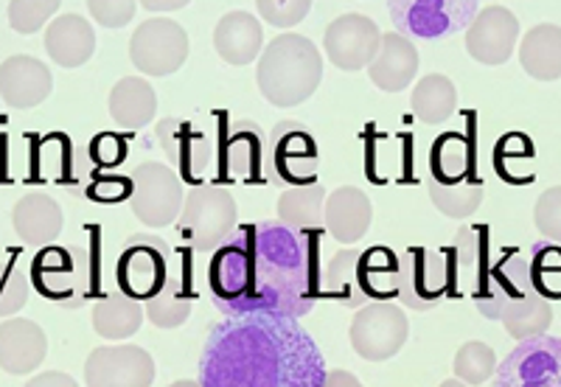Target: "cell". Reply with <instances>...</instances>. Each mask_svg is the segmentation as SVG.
<instances>
[{"label": "cell", "mask_w": 561, "mask_h": 387, "mask_svg": "<svg viewBox=\"0 0 561 387\" xmlns=\"http://www.w3.org/2000/svg\"><path fill=\"white\" fill-rule=\"evenodd\" d=\"M323 281L320 234L284 223L242 225L208 264V286L225 315L304 318L314 309Z\"/></svg>", "instance_id": "obj_1"}, {"label": "cell", "mask_w": 561, "mask_h": 387, "mask_svg": "<svg viewBox=\"0 0 561 387\" xmlns=\"http://www.w3.org/2000/svg\"><path fill=\"white\" fill-rule=\"evenodd\" d=\"M203 387H323L312 337L284 315H225L199 356Z\"/></svg>", "instance_id": "obj_2"}, {"label": "cell", "mask_w": 561, "mask_h": 387, "mask_svg": "<svg viewBox=\"0 0 561 387\" xmlns=\"http://www.w3.org/2000/svg\"><path fill=\"white\" fill-rule=\"evenodd\" d=\"M255 82L275 107H298L323 82V59L312 39L280 34L259 57Z\"/></svg>", "instance_id": "obj_3"}, {"label": "cell", "mask_w": 561, "mask_h": 387, "mask_svg": "<svg viewBox=\"0 0 561 387\" xmlns=\"http://www.w3.org/2000/svg\"><path fill=\"white\" fill-rule=\"evenodd\" d=\"M399 284V255L388 248L340 250L323 268L320 295L343 306H368L374 300H393Z\"/></svg>", "instance_id": "obj_4"}, {"label": "cell", "mask_w": 561, "mask_h": 387, "mask_svg": "<svg viewBox=\"0 0 561 387\" xmlns=\"http://www.w3.org/2000/svg\"><path fill=\"white\" fill-rule=\"evenodd\" d=\"M239 205L228 189L219 185H197L192 194H185L174 234L185 248L197 253H214L222 248L230 234L237 230Z\"/></svg>", "instance_id": "obj_5"}, {"label": "cell", "mask_w": 561, "mask_h": 387, "mask_svg": "<svg viewBox=\"0 0 561 387\" xmlns=\"http://www.w3.org/2000/svg\"><path fill=\"white\" fill-rule=\"evenodd\" d=\"M185 250H174L167 239L149 234L129 236V244L118 255V289L147 304L167 286Z\"/></svg>", "instance_id": "obj_6"}, {"label": "cell", "mask_w": 561, "mask_h": 387, "mask_svg": "<svg viewBox=\"0 0 561 387\" xmlns=\"http://www.w3.org/2000/svg\"><path fill=\"white\" fill-rule=\"evenodd\" d=\"M455 293V270L449 250L410 248L399 255L396 300L413 311H430L440 298Z\"/></svg>", "instance_id": "obj_7"}, {"label": "cell", "mask_w": 561, "mask_h": 387, "mask_svg": "<svg viewBox=\"0 0 561 387\" xmlns=\"http://www.w3.org/2000/svg\"><path fill=\"white\" fill-rule=\"evenodd\" d=\"M480 0H388L396 32L410 39H447L469 29Z\"/></svg>", "instance_id": "obj_8"}, {"label": "cell", "mask_w": 561, "mask_h": 387, "mask_svg": "<svg viewBox=\"0 0 561 387\" xmlns=\"http://www.w3.org/2000/svg\"><path fill=\"white\" fill-rule=\"evenodd\" d=\"M133 194H129V208L135 219L147 228H169L178 223L180 210L185 203L183 180L169 163L147 160L135 166L133 172Z\"/></svg>", "instance_id": "obj_9"}, {"label": "cell", "mask_w": 561, "mask_h": 387, "mask_svg": "<svg viewBox=\"0 0 561 387\" xmlns=\"http://www.w3.org/2000/svg\"><path fill=\"white\" fill-rule=\"evenodd\" d=\"M408 334L410 326L402 306H396L393 300H374L354 315L348 340L363 360L385 362L402 351Z\"/></svg>", "instance_id": "obj_10"}, {"label": "cell", "mask_w": 561, "mask_h": 387, "mask_svg": "<svg viewBox=\"0 0 561 387\" xmlns=\"http://www.w3.org/2000/svg\"><path fill=\"white\" fill-rule=\"evenodd\" d=\"M494 387H561V337H530L494 371Z\"/></svg>", "instance_id": "obj_11"}, {"label": "cell", "mask_w": 561, "mask_h": 387, "mask_svg": "<svg viewBox=\"0 0 561 387\" xmlns=\"http://www.w3.org/2000/svg\"><path fill=\"white\" fill-rule=\"evenodd\" d=\"M129 59L147 77H169L188 59V34L169 18L147 20L133 34Z\"/></svg>", "instance_id": "obj_12"}, {"label": "cell", "mask_w": 561, "mask_h": 387, "mask_svg": "<svg viewBox=\"0 0 561 387\" xmlns=\"http://www.w3.org/2000/svg\"><path fill=\"white\" fill-rule=\"evenodd\" d=\"M270 166L275 180L289 185L314 183L320 166L318 144L312 133L298 121H280L270 133Z\"/></svg>", "instance_id": "obj_13"}, {"label": "cell", "mask_w": 561, "mask_h": 387, "mask_svg": "<svg viewBox=\"0 0 561 387\" xmlns=\"http://www.w3.org/2000/svg\"><path fill=\"white\" fill-rule=\"evenodd\" d=\"M88 387H152L154 360L140 345H102L84 362Z\"/></svg>", "instance_id": "obj_14"}, {"label": "cell", "mask_w": 561, "mask_h": 387, "mask_svg": "<svg viewBox=\"0 0 561 387\" xmlns=\"http://www.w3.org/2000/svg\"><path fill=\"white\" fill-rule=\"evenodd\" d=\"M382 32L365 14H340L323 34L325 57L340 70H363L377 57Z\"/></svg>", "instance_id": "obj_15"}, {"label": "cell", "mask_w": 561, "mask_h": 387, "mask_svg": "<svg viewBox=\"0 0 561 387\" xmlns=\"http://www.w3.org/2000/svg\"><path fill=\"white\" fill-rule=\"evenodd\" d=\"M534 289V281H530V268L528 259L517 250H508L500 261H494L485 275L483 295L474 300L478 311L489 320H500L508 309H514L517 304H523L525 298H530Z\"/></svg>", "instance_id": "obj_16"}, {"label": "cell", "mask_w": 561, "mask_h": 387, "mask_svg": "<svg viewBox=\"0 0 561 387\" xmlns=\"http://www.w3.org/2000/svg\"><path fill=\"white\" fill-rule=\"evenodd\" d=\"M519 20L505 7H485L466 29V52L480 65H505L517 48Z\"/></svg>", "instance_id": "obj_17"}, {"label": "cell", "mask_w": 561, "mask_h": 387, "mask_svg": "<svg viewBox=\"0 0 561 387\" xmlns=\"http://www.w3.org/2000/svg\"><path fill=\"white\" fill-rule=\"evenodd\" d=\"M158 144L180 180H197L208 172L214 147L192 121L163 118L158 124Z\"/></svg>", "instance_id": "obj_18"}, {"label": "cell", "mask_w": 561, "mask_h": 387, "mask_svg": "<svg viewBox=\"0 0 561 387\" xmlns=\"http://www.w3.org/2000/svg\"><path fill=\"white\" fill-rule=\"evenodd\" d=\"M32 281L34 289L48 300H59L68 309L79 306L84 298L82 273H79L77 255L65 248H45L39 250L37 259L32 261Z\"/></svg>", "instance_id": "obj_19"}, {"label": "cell", "mask_w": 561, "mask_h": 387, "mask_svg": "<svg viewBox=\"0 0 561 387\" xmlns=\"http://www.w3.org/2000/svg\"><path fill=\"white\" fill-rule=\"evenodd\" d=\"M54 77L37 57L18 54L0 65V99L14 110H32L51 95Z\"/></svg>", "instance_id": "obj_20"}, {"label": "cell", "mask_w": 561, "mask_h": 387, "mask_svg": "<svg viewBox=\"0 0 561 387\" xmlns=\"http://www.w3.org/2000/svg\"><path fill=\"white\" fill-rule=\"evenodd\" d=\"M217 163L222 180H244V183L262 180L264 140L255 124H250V121L230 124L228 133H222Z\"/></svg>", "instance_id": "obj_21"}, {"label": "cell", "mask_w": 561, "mask_h": 387, "mask_svg": "<svg viewBox=\"0 0 561 387\" xmlns=\"http://www.w3.org/2000/svg\"><path fill=\"white\" fill-rule=\"evenodd\" d=\"M45 354H48V340L34 320L9 318L0 323V368L7 374H34L43 365Z\"/></svg>", "instance_id": "obj_22"}, {"label": "cell", "mask_w": 561, "mask_h": 387, "mask_svg": "<svg viewBox=\"0 0 561 387\" xmlns=\"http://www.w3.org/2000/svg\"><path fill=\"white\" fill-rule=\"evenodd\" d=\"M374 219L370 197L357 185H340L325 197L323 205V228L337 239L340 244H354L363 239Z\"/></svg>", "instance_id": "obj_23"}, {"label": "cell", "mask_w": 561, "mask_h": 387, "mask_svg": "<svg viewBox=\"0 0 561 387\" xmlns=\"http://www.w3.org/2000/svg\"><path fill=\"white\" fill-rule=\"evenodd\" d=\"M419 73V52L404 34H382L377 57L370 59L368 77L385 93H402L415 82Z\"/></svg>", "instance_id": "obj_24"}, {"label": "cell", "mask_w": 561, "mask_h": 387, "mask_svg": "<svg viewBox=\"0 0 561 387\" xmlns=\"http://www.w3.org/2000/svg\"><path fill=\"white\" fill-rule=\"evenodd\" d=\"M194 268L188 250L183 253V259L178 261V268L169 275L167 286L154 295L152 300H147V318L152 320L158 329H178L185 320L192 318L194 309Z\"/></svg>", "instance_id": "obj_25"}, {"label": "cell", "mask_w": 561, "mask_h": 387, "mask_svg": "<svg viewBox=\"0 0 561 387\" xmlns=\"http://www.w3.org/2000/svg\"><path fill=\"white\" fill-rule=\"evenodd\" d=\"M214 48L228 65L255 62L264 52V29L255 14L248 12H230L214 29Z\"/></svg>", "instance_id": "obj_26"}, {"label": "cell", "mask_w": 561, "mask_h": 387, "mask_svg": "<svg viewBox=\"0 0 561 387\" xmlns=\"http://www.w3.org/2000/svg\"><path fill=\"white\" fill-rule=\"evenodd\" d=\"M45 52L59 68H82L96 52V32L79 14H59L48 23Z\"/></svg>", "instance_id": "obj_27"}, {"label": "cell", "mask_w": 561, "mask_h": 387, "mask_svg": "<svg viewBox=\"0 0 561 387\" xmlns=\"http://www.w3.org/2000/svg\"><path fill=\"white\" fill-rule=\"evenodd\" d=\"M65 225L62 208L48 194H26L12 208V228L26 244H51Z\"/></svg>", "instance_id": "obj_28"}, {"label": "cell", "mask_w": 561, "mask_h": 387, "mask_svg": "<svg viewBox=\"0 0 561 387\" xmlns=\"http://www.w3.org/2000/svg\"><path fill=\"white\" fill-rule=\"evenodd\" d=\"M519 65L536 82L561 79V26H534L519 43Z\"/></svg>", "instance_id": "obj_29"}, {"label": "cell", "mask_w": 561, "mask_h": 387, "mask_svg": "<svg viewBox=\"0 0 561 387\" xmlns=\"http://www.w3.org/2000/svg\"><path fill=\"white\" fill-rule=\"evenodd\" d=\"M158 113V95L147 79L124 77L110 93V115L118 127L144 129Z\"/></svg>", "instance_id": "obj_30"}, {"label": "cell", "mask_w": 561, "mask_h": 387, "mask_svg": "<svg viewBox=\"0 0 561 387\" xmlns=\"http://www.w3.org/2000/svg\"><path fill=\"white\" fill-rule=\"evenodd\" d=\"M140 326H144V306L122 289L102 295L93 306V329L104 340H115V343L129 340L133 334H138Z\"/></svg>", "instance_id": "obj_31"}, {"label": "cell", "mask_w": 561, "mask_h": 387, "mask_svg": "<svg viewBox=\"0 0 561 387\" xmlns=\"http://www.w3.org/2000/svg\"><path fill=\"white\" fill-rule=\"evenodd\" d=\"M323 185H289V189L278 197V223H284L293 230L320 234V230H323Z\"/></svg>", "instance_id": "obj_32"}, {"label": "cell", "mask_w": 561, "mask_h": 387, "mask_svg": "<svg viewBox=\"0 0 561 387\" xmlns=\"http://www.w3.org/2000/svg\"><path fill=\"white\" fill-rule=\"evenodd\" d=\"M410 107H413L415 118L424 121V124L449 121L458 110V90H455L453 79L444 77V73H430L421 82H415Z\"/></svg>", "instance_id": "obj_33"}, {"label": "cell", "mask_w": 561, "mask_h": 387, "mask_svg": "<svg viewBox=\"0 0 561 387\" xmlns=\"http://www.w3.org/2000/svg\"><path fill=\"white\" fill-rule=\"evenodd\" d=\"M430 169H433V178L440 180V183H460V180H469V174L474 172L472 144L455 133L440 135L433 144Z\"/></svg>", "instance_id": "obj_34"}, {"label": "cell", "mask_w": 561, "mask_h": 387, "mask_svg": "<svg viewBox=\"0 0 561 387\" xmlns=\"http://www.w3.org/2000/svg\"><path fill=\"white\" fill-rule=\"evenodd\" d=\"M430 200L435 208L449 219H466L483 205L485 185L480 180H460V183H440V180H427Z\"/></svg>", "instance_id": "obj_35"}, {"label": "cell", "mask_w": 561, "mask_h": 387, "mask_svg": "<svg viewBox=\"0 0 561 387\" xmlns=\"http://www.w3.org/2000/svg\"><path fill=\"white\" fill-rule=\"evenodd\" d=\"M500 323L505 326L514 340H530V337H542L545 331L553 323V306L548 298H542L539 293H534L530 298H525L523 304H517L514 309H508L500 318Z\"/></svg>", "instance_id": "obj_36"}, {"label": "cell", "mask_w": 561, "mask_h": 387, "mask_svg": "<svg viewBox=\"0 0 561 387\" xmlns=\"http://www.w3.org/2000/svg\"><path fill=\"white\" fill-rule=\"evenodd\" d=\"M530 281L534 289L548 300H561V248L553 241H536L530 248Z\"/></svg>", "instance_id": "obj_37"}, {"label": "cell", "mask_w": 561, "mask_h": 387, "mask_svg": "<svg viewBox=\"0 0 561 387\" xmlns=\"http://www.w3.org/2000/svg\"><path fill=\"white\" fill-rule=\"evenodd\" d=\"M453 371H455V379H460L469 387H478L494 376V371H497V356H494V351H491L485 343L472 340V343H463L458 349V354H455V362H453Z\"/></svg>", "instance_id": "obj_38"}, {"label": "cell", "mask_w": 561, "mask_h": 387, "mask_svg": "<svg viewBox=\"0 0 561 387\" xmlns=\"http://www.w3.org/2000/svg\"><path fill=\"white\" fill-rule=\"evenodd\" d=\"M62 0H9V26L18 34H34L51 23Z\"/></svg>", "instance_id": "obj_39"}, {"label": "cell", "mask_w": 561, "mask_h": 387, "mask_svg": "<svg viewBox=\"0 0 561 387\" xmlns=\"http://www.w3.org/2000/svg\"><path fill=\"white\" fill-rule=\"evenodd\" d=\"M259 18L275 29H293L312 12V0H255Z\"/></svg>", "instance_id": "obj_40"}, {"label": "cell", "mask_w": 561, "mask_h": 387, "mask_svg": "<svg viewBox=\"0 0 561 387\" xmlns=\"http://www.w3.org/2000/svg\"><path fill=\"white\" fill-rule=\"evenodd\" d=\"M534 223L545 239L561 244V185H553L536 200Z\"/></svg>", "instance_id": "obj_41"}, {"label": "cell", "mask_w": 561, "mask_h": 387, "mask_svg": "<svg viewBox=\"0 0 561 387\" xmlns=\"http://www.w3.org/2000/svg\"><path fill=\"white\" fill-rule=\"evenodd\" d=\"M28 298V281L18 264L0 268V318L14 315L18 309L26 306Z\"/></svg>", "instance_id": "obj_42"}, {"label": "cell", "mask_w": 561, "mask_h": 387, "mask_svg": "<svg viewBox=\"0 0 561 387\" xmlns=\"http://www.w3.org/2000/svg\"><path fill=\"white\" fill-rule=\"evenodd\" d=\"M135 7H138V0H88V12L104 29L127 26L135 18Z\"/></svg>", "instance_id": "obj_43"}, {"label": "cell", "mask_w": 561, "mask_h": 387, "mask_svg": "<svg viewBox=\"0 0 561 387\" xmlns=\"http://www.w3.org/2000/svg\"><path fill=\"white\" fill-rule=\"evenodd\" d=\"M90 158H93V163L102 166V169H115V166L127 158V144L113 133L99 135V138L90 144Z\"/></svg>", "instance_id": "obj_44"}, {"label": "cell", "mask_w": 561, "mask_h": 387, "mask_svg": "<svg viewBox=\"0 0 561 387\" xmlns=\"http://www.w3.org/2000/svg\"><path fill=\"white\" fill-rule=\"evenodd\" d=\"M129 194H133V180L113 178V174H107V178L96 180V183L90 185V197L102 200V203H122Z\"/></svg>", "instance_id": "obj_45"}, {"label": "cell", "mask_w": 561, "mask_h": 387, "mask_svg": "<svg viewBox=\"0 0 561 387\" xmlns=\"http://www.w3.org/2000/svg\"><path fill=\"white\" fill-rule=\"evenodd\" d=\"M26 387H79L77 379H70L62 371H45V374L32 376L26 382Z\"/></svg>", "instance_id": "obj_46"}, {"label": "cell", "mask_w": 561, "mask_h": 387, "mask_svg": "<svg viewBox=\"0 0 561 387\" xmlns=\"http://www.w3.org/2000/svg\"><path fill=\"white\" fill-rule=\"evenodd\" d=\"M138 3L147 9V12L160 14V12H178V9L188 7L192 0H138Z\"/></svg>", "instance_id": "obj_47"}, {"label": "cell", "mask_w": 561, "mask_h": 387, "mask_svg": "<svg viewBox=\"0 0 561 387\" xmlns=\"http://www.w3.org/2000/svg\"><path fill=\"white\" fill-rule=\"evenodd\" d=\"M323 387H365V385L357 379V376L348 374V371H329V374H325Z\"/></svg>", "instance_id": "obj_48"}, {"label": "cell", "mask_w": 561, "mask_h": 387, "mask_svg": "<svg viewBox=\"0 0 561 387\" xmlns=\"http://www.w3.org/2000/svg\"><path fill=\"white\" fill-rule=\"evenodd\" d=\"M167 387H203L199 382H192V379H180V382H172V385Z\"/></svg>", "instance_id": "obj_49"}, {"label": "cell", "mask_w": 561, "mask_h": 387, "mask_svg": "<svg viewBox=\"0 0 561 387\" xmlns=\"http://www.w3.org/2000/svg\"><path fill=\"white\" fill-rule=\"evenodd\" d=\"M438 387H469V385H463L460 379H447V382H440Z\"/></svg>", "instance_id": "obj_50"}]
</instances>
